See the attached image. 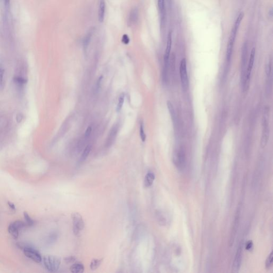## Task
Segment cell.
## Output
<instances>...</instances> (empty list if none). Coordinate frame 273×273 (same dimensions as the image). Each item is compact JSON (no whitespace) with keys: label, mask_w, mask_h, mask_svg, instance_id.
Masks as SVG:
<instances>
[{"label":"cell","mask_w":273,"mask_h":273,"mask_svg":"<svg viewBox=\"0 0 273 273\" xmlns=\"http://www.w3.org/2000/svg\"><path fill=\"white\" fill-rule=\"evenodd\" d=\"M243 18H244V13L241 12L237 16L236 19L234 24V25L233 26L230 36L228 39L227 47V52H226V59L228 62H230V60H231L235 41V39L236 37L237 33L238 30L241 25V22H242Z\"/></svg>","instance_id":"6da1fadb"},{"label":"cell","mask_w":273,"mask_h":273,"mask_svg":"<svg viewBox=\"0 0 273 273\" xmlns=\"http://www.w3.org/2000/svg\"><path fill=\"white\" fill-rule=\"evenodd\" d=\"M18 247L24 251L25 256L27 258L32 260L36 263H40L42 261V258L39 252L35 249L34 247L30 245H26L25 243H18L17 244Z\"/></svg>","instance_id":"7a4b0ae2"},{"label":"cell","mask_w":273,"mask_h":273,"mask_svg":"<svg viewBox=\"0 0 273 273\" xmlns=\"http://www.w3.org/2000/svg\"><path fill=\"white\" fill-rule=\"evenodd\" d=\"M43 264L45 269L51 273H54L60 267L61 259L57 256L46 255L43 258Z\"/></svg>","instance_id":"3957f363"},{"label":"cell","mask_w":273,"mask_h":273,"mask_svg":"<svg viewBox=\"0 0 273 273\" xmlns=\"http://www.w3.org/2000/svg\"><path fill=\"white\" fill-rule=\"evenodd\" d=\"M247 45L245 43L243 45L241 56V84L243 90L245 86L246 72L247 69Z\"/></svg>","instance_id":"277c9868"},{"label":"cell","mask_w":273,"mask_h":273,"mask_svg":"<svg viewBox=\"0 0 273 273\" xmlns=\"http://www.w3.org/2000/svg\"><path fill=\"white\" fill-rule=\"evenodd\" d=\"M72 219L73 223V230L76 236L80 235L82 230L84 229L85 224L82 215L78 212L72 214Z\"/></svg>","instance_id":"5b68a950"},{"label":"cell","mask_w":273,"mask_h":273,"mask_svg":"<svg viewBox=\"0 0 273 273\" xmlns=\"http://www.w3.org/2000/svg\"><path fill=\"white\" fill-rule=\"evenodd\" d=\"M173 160L174 165L179 170L184 169L186 166V155L183 149H179L174 152Z\"/></svg>","instance_id":"8992f818"},{"label":"cell","mask_w":273,"mask_h":273,"mask_svg":"<svg viewBox=\"0 0 273 273\" xmlns=\"http://www.w3.org/2000/svg\"><path fill=\"white\" fill-rule=\"evenodd\" d=\"M255 54H256V50L254 47L252 49L251 54L250 56L249 61L247 65V72H246V79H245V86L243 90L247 91L249 88L250 82V79H251V74L252 69L254 66V61L255 59Z\"/></svg>","instance_id":"52a82bcc"},{"label":"cell","mask_w":273,"mask_h":273,"mask_svg":"<svg viewBox=\"0 0 273 273\" xmlns=\"http://www.w3.org/2000/svg\"><path fill=\"white\" fill-rule=\"evenodd\" d=\"M180 75L183 89L185 91L187 90L188 88L189 81L187 74V61L185 58H183L181 61L180 65Z\"/></svg>","instance_id":"ba28073f"},{"label":"cell","mask_w":273,"mask_h":273,"mask_svg":"<svg viewBox=\"0 0 273 273\" xmlns=\"http://www.w3.org/2000/svg\"><path fill=\"white\" fill-rule=\"evenodd\" d=\"M269 135V129L268 122L266 115L264 114L262 118V136L261 139V146L264 148L266 146L268 141Z\"/></svg>","instance_id":"9c48e42d"},{"label":"cell","mask_w":273,"mask_h":273,"mask_svg":"<svg viewBox=\"0 0 273 273\" xmlns=\"http://www.w3.org/2000/svg\"><path fill=\"white\" fill-rule=\"evenodd\" d=\"M172 33L170 32L168 34L166 47V51H165L164 56V68L166 69H168V67H169V59H170V52H171V47H172Z\"/></svg>","instance_id":"30bf717a"},{"label":"cell","mask_w":273,"mask_h":273,"mask_svg":"<svg viewBox=\"0 0 273 273\" xmlns=\"http://www.w3.org/2000/svg\"><path fill=\"white\" fill-rule=\"evenodd\" d=\"M242 254H243V249L242 246L240 245L239 247V248L237 251L236 256L235 257L234 260L233 264V271L236 273L238 272L239 269L241 267V262L242 260Z\"/></svg>","instance_id":"8fae6325"},{"label":"cell","mask_w":273,"mask_h":273,"mask_svg":"<svg viewBox=\"0 0 273 273\" xmlns=\"http://www.w3.org/2000/svg\"><path fill=\"white\" fill-rule=\"evenodd\" d=\"M138 19V10L136 8L131 9L129 13L128 19V24L129 26L135 25Z\"/></svg>","instance_id":"7c38bea8"},{"label":"cell","mask_w":273,"mask_h":273,"mask_svg":"<svg viewBox=\"0 0 273 273\" xmlns=\"http://www.w3.org/2000/svg\"><path fill=\"white\" fill-rule=\"evenodd\" d=\"M157 5L161 17V25L163 26L166 19V3L165 0H157Z\"/></svg>","instance_id":"4fadbf2b"},{"label":"cell","mask_w":273,"mask_h":273,"mask_svg":"<svg viewBox=\"0 0 273 273\" xmlns=\"http://www.w3.org/2000/svg\"><path fill=\"white\" fill-rule=\"evenodd\" d=\"M105 0H99L98 7V20L100 23H103L105 14Z\"/></svg>","instance_id":"5bb4252c"},{"label":"cell","mask_w":273,"mask_h":273,"mask_svg":"<svg viewBox=\"0 0 273 273\" xmlns=\"http://www.w3.org/2000/svg\"><path fill=\"white\" fill-rule=\"evenodd\" d=\"M94 30H95V29L93 27L91 28L84 37L83 42V48H84V50L85 51H86V50L88 48L89 45L90 43L91 38H92L93 33H94Z\"/></svg>","instance_id":"9a60e30c"},{"label":"cell","mask_w":273,"mask_h":273,"mask_svg":"<svg viewBox=\"0 0 273 273\" xmlns=\"http://www.w3.org/2000/svg\"><path fill=\"white\" fill-rule=\"evenodd\" d=\"M117 126V125H114V127H112V129L110 131L106 142V144L108 146L110 147V145H112L113 142L115 139L118 131V127Z\"/></svg>","instance_id":"2e32d148"},{"label":"cell","mask_w":273,"mask_h":273,"mask_svg":"<svg viewBox=\"0 0 273 273\" xmlns=\"http://www.w3.org/2000/svg\"><path fill=\"white\" fill-rule=\"evenodd\" d=\"M239 219H240V216H239V213H237L236 215L235 216L233 226L232 230L231 233V236L230 237V245L231 244V245L233 243L235 235L236 234L237 229L238 226H239Z\"/></svg>","instance_id":"e0dca14e"},{"label":"cell","mask_w":273,"mask_h":273,"mask_svg":"<svg viewBox=\"0 0 273 273\" xmlns=\"http://www.w3.org/2000/svg\"><path fill=\"white\" fill-rule=\"evenodd\" d=\"M155 174L153 172H149L147 173L145 177L144 185L146 187H151L153 185V183L155 180Z\"/></svg>","instance_id":"ac0fdd59"},{"label":"cell","mask_w":273,"mask_h":273,"mask_svg":"<svg viewBox=\"0 0 273 273\" xmlns=\"http://www.w3.org/2000/svg\"><path fill=\"white\" fill-rule=\"evenodd\" d=\"M84 271V265L81 263H75L70 267V271L72 273H81Z\"/></svg>","instance_id":"d6986e66"},{"label":"cell","mask_w":273,"mask_h":273,"mask_svg":"<svg viewBox=\"0 0 273 273\" xmlns=\"http://www.w3.org/2000/svg\"><path fill=\"white\" fill-rule=\"evenodd\" d=\"M13 82L18 88H22V87L27 83V80L23 76H16L13 78Z\"/></svg>","instance_id":"ffe728a7"},{"label":"cell","mask_w":273,"mask_h":273,"mask_svg":"<svg viewBox=\"0 0 273 273\" xmlns=\"http://www.w3.org/2000/svg\"><path fill=\"white\" fill-rule=\"evenodd\" d=\"M103 259H93L91 262L90 264V268L91 270L93 271H95L99 268V267L101 265V263L103 262Z\"/></svg>","instance_id":"44dd1931"},{"label":"cell","mask_w":273,"mask_h":273,"mask_svg":"<svg viewBox=\"0 0 273 273\" xmlns=\"http://www.w3.org/2000/svg\"><path fill=\"white\" fill-rule=\"evenodd\" d=\"M5 69L2 64L0 63V89H3L5 86Z\"/></svg>","instance_id":"7402d4cb"},{"label":"cell","mask_w":273,"mask_h":273,"mask_svg":"<svg viewBox=\"0 0 273 273\" xmlns=\"http://www.w3.org/2000/svg\"><path fill=\"white\" fill-rule=\"evenodd\" d=\"M167 106H168L169 112L170 113V116L172 118V121L174 123L176 121V113L174 110V107L172 105V103L170 101H168L167 102Z\"/></svg>","instance_id":"603a6c76"},{"label":"cell","mask_w":273,"mask_h":273,"mask_svg":"<svg viewBox=\"0 0 273 273\" xmlns=\"http://www.w3.org/2000/svg\"><path fill=\"white\" fill-rule=\"evenodd\" d=\"M91 150V146L90 145H87L86 147L84 149V151L83 152L82 155L81 156L80 161L81 162H83L87 159V157H88L89 155L90 154Z\"/></svg>","instance_id":"cb8c5ba5"},{"label":"cell","mask_w":273,"mask_h":273,"mask_svg":"<svg viewBox=\"0 0 273 273\" xmlns=\"http://www.w3.org/2000/svg\"><path fill=\"white\" fill-rule=\"evenodd\" d=\"M8 232L12 237L15 239H17L19 237V230L14 227L11 224L8 226Z\"/></svg>","instance_id":"d4e9b609"},{"label":"cell","mask_w":273,"mask_h":273,"mask_svg":"<svg viewBox=\"0 0 273 273\" xmlns=\"http://www.w3.org/2000/svg\"><path fill=\"white\" fill-rule=\"evenodd\" d=\"M11 224L14 227H15L16 229H17L18 230H19L20 229H22L27 226L26 222H23L22 220H17L15 222H12Z\"/></svg>","instance_id":"484cf974"},{"label":"cell","mask_w":273,"mask_h":273,"mask_svg":"<svg viewBox=\"0 0 273 273\" xmlns=\"http://www.w3.org/2000/svg\"><path fill=\"white\" fill-rule=\"evenodd\" d=\"M124 93H122L118 98V103L116 106V111L117 112H120L122 108L124 102Z\"/></svg>","instance_id":"4316f807"},{"label":"cell","mask_w":273,"mask_h":273,"mask_svg":"<svg viewBox=\"0 0 273 273\" xmlns=\"http://www.w3.org/2000/svg\"><path fill=\"white\" fill-rule=\"evenodd\" d=\"M24 217L27 226H32L34 224V220L30 218L28 213L26 211L24 212Z\"/></svg>","instance_id":"83f0119b"},{"label":"cell","mask_w":273,"mask_h":273,"mask_svg":"<svg viewBox=\"0 0 273 273\" xmlns=\"http://www.w3.org/2000/svg\"><path fill=\"white\" fill-rule=\"evenodd\" d=\"M140 137L142 142H145L146 139V135L145 132L144 122H141L140 124Z\"/></svg>","instance_id":"f1b7e54d"},{"label":"cell","mask_w":273,"mask_h":273,"mask_svg":"<svg viewBox=\"0 0 273 273\" xmlns=\"http://www.w3.org/2000/svg\"><path fill=\"white\" fill-rule=\"evenodd\" d=\"M273 253L271 252L266 261V267L267 269H270L273 266Z\"/></svg>","instance_id":"f546056e"},{"label":"cell","mask_w":273,"mask_h":273,"mask_svg":"<svg viewBox=\"0 0 273 273\" xmlns=\"http://www.w3.org/2000/svg\"><path fill=\"white\" fill-rule=\"evenodd\" d=\"M271 66H272V65H271V60L268 62V64H267V65L266 68V73L268 79H269L270 76L271 75V70H272Z\"/></svg>","instance_id":"4dcf8cb0"},{"label":"cell","mask_w":273,"mask_h":273,"mask_svg":"<svg viewBox=\"0 0 273 273\" xmlns=\"http://www.w3.org/2000/svg\"><path fill=\"white\" fill-rule=\"evenodd\" d=\"M75 258L73 256H69V257H67L64 258L65 262L67 264H71L72 262H75Z\"/></svg>","instance_id":"1f68e13d"},{"label":"cell","mask_w":273,"mask_h":273,"mask_svg":"<svg viewBox=\"0 0 273 273\" xmlns=\"http://www.w3.org/2000/svg\"><path fill=\"white\" fill-rule=\"evenodd\" d=\"M91 131H92V128L90 126H89L86 128V131L85 132L84 138H86V139H88L90 137V135Z\"/></svg>","instance_id":"d6a6232c"},{"label":"cell","mask_w":273,"mask_h":273,"mask_svg":"<svg viewBox=\"0 0 273 273\" xmlns=\"http://www.w3.org/2000/svg\"><path fill=\"white\" fill-rule=\"evenodd\" d=\"M122 41L123 43L125 44H129V42H130V39H129V37L127 34L123 35L122 37Z\"/></svg>","instance_id":"836d02e7"},{"label":"cell","mask_w":273,"mask_h":273,"mask_svg":"<svg viewBox=\"0 0 273 273\" xmlns=\"http://www.w3.org/2000/svg\"><path fill=\"white\" fill-rule=\"evenodd\" d=\"M245 247H246V249L247 250H251L252 249V248L253 247V243H252V242L251 241H248Z\"/></svg>","instance_id":"e575fe53"},{"label":"cell","mask_w":273,"mask_h":273,"mask_svg":"<svg viewBox=\"0 0 273 273\" xmlns=\"http://www.w3.org/2000/svg\"><path fill=\"white\" fill-rule=\"evenodd\" d=\"M4 5L5 8L7 10H8L10 5V0H4Z\"/></svg>","instance_id":"d590c367"},{"label":"cell","mask_w":273,"mask_h":273,"mask_svg":"<svg viewBox=\"0 0 273 273\" xmlns=\"http://www.w3.org/2000/svg\"><path fill=\"white\" fill-rule=\"evenodd\" d=\"M103 79V76H100V77H99V79H98V81H97V89H99L100 88V84H101V81H102Z\"/></svg>","instance_id":"8d00e7d4"},{"label":"cell","mask_w":273,"mask_h":273,"mask_svg":"<svg viewBox=\"0 0 273 273\" xmlns=\"http://www.w3.org/2000/svg\"><path fill=\"white\" fill-rule=\"evenodd\" d=\"M8 204L9 205V208L12 210H16L15 205L13 204V203L11 202H8Z\"/></svg>","instance_id":"74e56055"},{"label":"cell","mask_w":273,"mask_h":273,"mask_svg":"<svg viewBox=\"0 0 273 273\" xmlns=\"http://www.w3.org/2000/svg\"><path fill=\"white\" fill-rule=\"evenodd\" d=\"M17 121L18 122H21L22 120V115L21 114H18V115H17Z\"/></svg>","instance_id":"f35d334b"},{"label":"cell","mask_w":273,"mask_h":273,"mask_svg":"<svg viewBox=\"0 0 273 273\" xmlns=\"http://www.w3.org/2000/svg\"><path fill=\"white\" fill-rule=\"evenodd\" d=\"M169 1H170V0H169Z\"/></svg>","instance_id":"ab89813d"}]
</instances>
